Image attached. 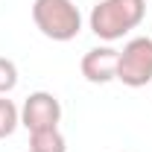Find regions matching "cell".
I'll return each mask as SVG.
<instances>
[{
  "mask_svg": "<svg viewBox=\"0 0 152 152\" xmlns=\"http://www.w3.org/2000/svg\"><path fill=\"white\" fill-rule=\"evenodd\" d=\"M32 20L38 32L50 41H73L82 29V15L73 0H35Z\"/></svg>",
  "mask_w": 152,
  "mask_h": 152,
  "instance_id": "obj_1",
  "label": "cell"
},
{
  "mask_svg": "<svg viewBox=\"0 0 152 152\" xmlns=\"http://www.w3.org/2000/svg\"><path fill=\"white\" fill-rule=\"evenodd\" d=\"M117 79L129 88H143L152 82V38L137 35L126 41L117 61Z\"/></svg>",
  "mask_w": 152,
  "mask_h": 152,
  "instance_id": "obj_2",
  "label": "cell"
},
{
  "mask_svg": "<svg viewBox=\"0 0 152 152\" xmlns=\"http://www.w3.org/2000/svg\"><path fill=\"white\" fill-rule=\"evenodd\" d=\"M61 120V102L50 91H35L23 99L20 108V126H26L29 132H41V129H56Z\"/></svg>",
  "mask_w": 152,
  "mask_h": 152,
  "instance_id": "obj_3",
  "label": "cell"
},
{
  "mask_svg": "<svg viewBox=\"0 0 152 152\" xmlns=\"http://www.w3.org/2000/svg\"><path fill=\"white\" fill-rule=\"evenodd\" d=\"M91 32L96 38H102V41H117V38H123L132 26H129V20L123 18V12L114 6L111 0H99L94 9H91Z\"/></svg>",
  "mask_w": 152,
  "mask_h": 152,
  "instance_id": "obj_4",
  "label": "cell"
},
{
  "mask_svg": "<svg viewBox=\"0 0 152 152\" xmlns=\"http://www.w3.org/2000/svg\"><path fill=\"white\" fill-rule=\"evenodd\" d=\"M117 61H120V50L114 47H94L82 56V76L94 85H105L117 79Z\"/></svg>",
  "mask_w": 152,
  "mask_h": 152,
  "instance_id": "obj_5",
  "label": "cell"
},
{
  "mask_svg": "<svg viewBox=\"0 0 152 152\" xmlns=\"http://www.w3.org/2000/svg\"><path fill=\"white\" fill-rule=\"evenodd\" d=\"M29 152H67V140L58 132V126L56 129L29 132Z\"/></svg>",
  "mask_w": 152,
  "mask_h": 152,
  "instance_id": "obj_6",
  "label": "cell"
},
{
  "mask_svg": "<svg viewBox=\"0 0 152 152\" xmlns=\"http://www.w3.org/2000/svg\"><path fill=\"white\" fill-rule=\"evenodd\" d=\"M18 126H20V111H18V105H15L12 99L0 96V140H3V137H9Z\"/></svg>",
  "mask_w": 152,
  "mask_h": 152,
  "instance_id": "obj_7",
  "label": "cell"
},
{
  "mask_svg": "<svg viewBox=\"0 0 152 152\" xmlns=\"http://www.w3.org/2000/svg\"><path fill=\"white\" fill-rule=\"evenodd\" d=\"M114 6L123 12V18L129 20V26H140V20L146 15V0H111Z\"/></svg>",
  "mask_w": 152,
  "mask_h": 152,
  "instance_id": "obj_8",
  "label": "cell"
},
{
  "mask_svg": "<svg viewBox=\"0 0 152 152\" xmlns=\"http://www.w3.org/2000/svg\"><path fill=\"white\" fill-rule=\"evenodd\" d=\"M15 85H18V67H15V61L0 56V96L9 94Z\"/></svg>",
  "mask_w": 152,
  "mask_h": 152,
  "instance_id": "obj_9",
  "label": "cell"
}]
</instances>
